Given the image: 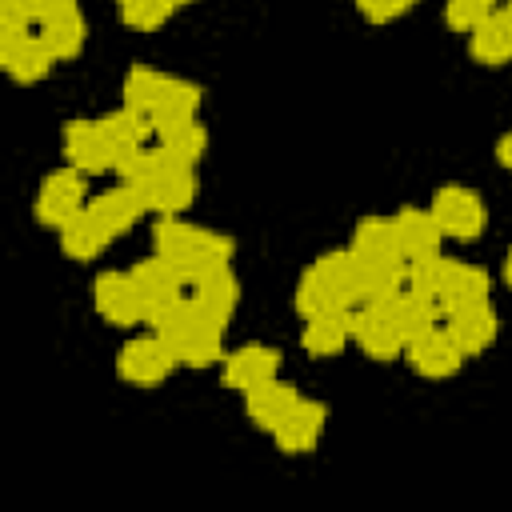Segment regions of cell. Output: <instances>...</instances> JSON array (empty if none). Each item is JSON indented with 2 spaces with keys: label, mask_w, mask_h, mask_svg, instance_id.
Instances as JSON below:
<instances>
[{
  "label": "cell",
  "mask_w": 512,
  "mask_h": 512,
  "mask_svg": "<svg viewBox=\"0 0 512 512\" xmlns=\"http://www.w3.org/2000/svg\"><path fill=\"white\" fill-rule=\"evenodd\" d=\"M152 248H156V256H164L172 268H180L184 280H196L200 272H208V268H216V264H228V256H232V240H228V236L192 228V224H184L180 216H160V220L152 224Z\"/></svg>",
  "instance_id": "cell-1"
},
{
  "label": "cell",
  "mask_w": 512,
  "mask_h": 512,
  "mask_svg": "<svg viewBox=\"0 0 512 512\" xmlns=\"http://www.w3.org/2000/svg\"><path fill=\"white\" fill-rule=\"evenodd\" d=\"M132 188L144 196L148 212H156V216H180V212L196 200L200 180H196V168H192V164H180L176 156H168V164H164L152 180L132 184Z\"/></svg>",
  "instance_id": "cell-2"
},
{
  "label": "cell",
  "mask_w": 512,
  "mask_h": 512,
  "mask_svg": "<svg viewBox=\"0 0 512 512\" xmlns=\"http://www.w3.org/2000/svg\"><path fill=\"white\" fill-rule=\"evenodd\" d=\"M440 224L444 236L452 240H476L484 228H488V208L484 200L472 192V188H460V184H448L432 196V208H428Z\"/></svg>",
  "instance_id": "cell-3"
},
{
  "label": "cell",
  "mask_w": 512,
  "mask_h": 512,
  "mask_svg": "<svg viewBox=\"0 0 512 512\" xmlns=\"http://www.w3.org/2000/svg\"><path fill=\"white\" fill-rule=\"evenodd\" d=\"M176 352L168 340L160 336H140V340H128L116 356V372L124 384H140V388H152L160 380H168V372L176 368Z\"/></svg>",
  "instance_id": "cell-4"
},
{
  "label": "cell",
  "mask_w": 512,
  "mask_h": 512,
  "mask_svg": "<svg viewBox=\"0 0 512 512\" xmlns=\"http://www.w3.org/2000/svg\"><path fill=\"white\" fill-rule=\"evenodd\" d=\"M92 304L116 328H136V324L148 320V308H144L128 272H100L96 284H92Z\"/></svg>",
  "instance_id": "cell-5"
},
{
  "label": "cell",
  "mask_w": 512,
  "mask_h": 512,
  "mask_svg": "<svg viewBox=\"0 0 512 512\" xmlns=\"http://www.w3.org/2000/svg\"><path fill=\"white\" fill-rule=\"evenodd\" d=\"M84 172L80 168H60V172H52L44 184H40V196H36V216H40V224H48V228H64L72 216H80L84 212Z\"/></svg>",
  "instance_id": "cell-6"
},
{
  "label": "cell",
  "mask_w": 512,
  "mask_h": 512,
  "mask_svg": "<svg viewBox=\"0 0 512 512\" xmlns=\"http://www.w3.org/2000/svg\"><path fill=\"white\" fill-rule=\"evenodd\" d=\"M404 352H408L412 372H420V376H428V380H448V376H456L460 364H464V352H460V344L448 336V328H428V332L412 336V340L404 344Z\"/></svg>",
  "instance_id": "cell-7"
},
{
  "label": "cell",
  "mask_w": 512,
  "mask_h": 512,
  "mask_svg": "<svg viewBox=\"0 0 512 512\" xmlns=\"http://www.w3.org/2000/svg\"><path fill=\"white\" fill-rule=\"evenodd\" d=\"M352 340L368 360H396L408 344L404 332L392 324V316L376 304H364L360 312H352Z\"/></svg>",
  "instance_id": "cell-8"
},
{
  "label": "cell",
  "mask_w": 512,
  "mask_h": 512,
  "mask_svg": "<svg viewBox=\"0 0 512 512\" xmlns=\"http://www.w3.org/2000/svg\"><path fill=\"white\" fill-rule=\"evenodd\" d=\"M64 160L72 168H80L84 176L112 168V148L104 140L100 120H68L64 124Z\"/></svg>",
  "instance_id": "cell-9"
},
{
  "label": "cell",
  "mask_w": 512,
  "mask_h": 512,
  "mask_svg": "<svg viewBox=\"0 0 512 512\" xmlns=\"http://www.w3.org/2000/svg\"><path fill=\"white\" fill-rule=\"evenodd\" d=\"M392 224H396V248H400V256H404L408 264L440 256L444 232H440V224H436L432 212H424V208H404V212L392 216Z\"/></svg>",
  "instance_id": "cell-10"
},
{
  "label": "cell",
  "mask_w": 512,
  "mask_h": 512,
  "mask_svg": "<svg viewBox=\"0 0 512 512\" xmlns=\"http://www.w3.org/2000/svg\"><path fill=\"white\" fill-rule=\"evenodd\" d=\"M496 332H500V320L492 312V304H468V308H456L448 312V336L460 344L464 356H480L496 344Z\"/></svg>",
  "instance_id": "cell-11"
},
{
  "label": "cell",
  "mask_w": 512,
  "mask_h": 512,
  "mask_svg": "<svg viewBox=\"0 0 512 512\" xmlns=\"http://www.w3.org/2000/svg\"><path fill=\"white\" fill-rule=\"evenodd\" d=\"M488 288H492V284H488V272H484V268L444 260L436 304H440V312H456V308H468V304H484V300H488Z\"/></svg>",
  "instance_id": "cell-12"
},
{
  "label": "cell",
  "mask_w": 512,
  "mask_h": 512,
  "mask_svg": "<svg viewBox=\"0 0 512 512\" xmlns=\"http://www.w3.org/2000/svg\"><path fill=\"white\" fill-rule=\"evenodd\" d=\"M0 64L4 72L16 80V84H32V80H44L48 68H52V52L48 44L40 40V32H24V36H12V40H0Z\"/></svg>",
  "instance_id": "cell-13"
},
{
  "label": "cell",
  "mask_w": 512,
  "mask_h": 512,
  "mask_svg": "<svg viewBox=\"0 0 512 512\" xmlns=\"http://www.w3.org/2000/svg\"><path fill=\"white\" fill-rule=\"evenodd\" d=\"M320 432H324V404H316V400H296L292 412L276 424L272 436H276V448H280V452L300 456V452H312V448H316Z\"/></svg>",
  "instance_id": "cell-14"
},
{
  "label": "cell",
  "mask_w": 512,
  "mask_h": 512,
  "mask_svg": "<svg viewBox=\"0 0 512 512\" xmlns=\"http://www.w3.org/2000/svg\"><path fill=\"white\" fill-rule=\"evenodd\" d=\"M276 372H280V352L268 344H248L224 360V384L236 392H248L264 380H276Z\"/></svg>",
  "instance_id": "cell-15"
},
{
  "label": "cell",
  "mask_w": 512,
  "mask_h": 512,
  "mask_svg": "<svg viewBox=\"0 0 512 512\" xmlns=\"http://www.w3.org/2000/svg\"><path fill=\"white\" fill-rule=\"evenodd\" d=\"M132 284H136V292H140V300H144V308H148V316L156 312V308H164V304H172V300H180V268H172L164 256H152V260H140L132 272Z\"/></svg>",
  "instance_id": "cell-16"
},
{
  "label": "cell",
  "mask_w": 512,
  "mask_h": 512,
  "mask_svg": "<svg viewBox=\"0 0 512 512\" xmlns=\"http://www.w3.org/2000/svg\"><path fill=\"white\" fill-rule=\"evenodd\" d=\"M100 128H104V140H108V148H112V168H120L124 160H132V156L144 148V136L156 132L152 120H148L144 112H136V108L108 112V116L100 120Z\"/></svg>",
  "instance_id": "cell-17"
},
{
  "label": "cell",
  "mask_w": 512,
  "mask_h": 512,
  "mask_svg": "<svg viewBox=\"0 0 512 512\" xmlns=\"http://www.w3.org/2000/svg\"><path fill=\"white\" fill-rule=\"evenodd\" d=\"M88 212H92L112 236H120V232H128V228L148 212V204H144V196H140L132 184H120V188L100 192V196L88 204Z\"/></svg>",
  "instance_id": "cell-18"
},
{
  "label": "cell",
  "mask_w": 512,
  "mask_h": 512,
  "mask_svg": "<svg viewBox=\"0 0 512 512\" xmlns=\"http://www.w3.org/2000/svg\"><path fill=\"white\" fill-rule=\"evenodd\" d=\"M300 400V392L292 384H276V380H264L256 388L244 392V408H248V420L264 432H276V424L292 412V404Z\"/></svg>",
  "instance_id": "cell-19"
},
{
  "label": "cell",
  "mask_w": 512,
  "mask_h": 512,
  "mask_svg": "<svg viewBox=\"0 0 512 512\" xmlns=\"http://www.w3.org/2000/svg\"><path fill=\"white\" fill-rule=\"evenodd\" d=\"M468 52L476 64H488V68H500L512 60V20L504 16V8L468 32Z\"/></svg>",
  "instance_id": "cell-20"
},
{
  "label": "cell",
  "mask_w": 512,
  "mask_h": 512,
  "mask_svg": "<svg viewBox=\"0 0 512 512\" xmlns=\"http://www.w3.org/2000/svg\"><path fill=\"white\" fill-rule=\"evenodd\" d=\"M220 356H224V320H216V316H208V312L200 308V320H196L192 332L176 344V360L188 364V368H208V364H216Z\"/></svg>",
  "instance_id": "cell-21"
},
{
  "label": "cell",
  "mask_w": 512,
  "mask_h": 512,
  "mask_svg": "<svg viewBox=\"0 0 512 512\" xmlns=\"http://www.w3.org/2000/svg\"><path fill=\"white\" fill-rule=\"evenodd\" d=\"M196 304H200L208 316H216V320L228 324V316H232L236 304H240V280L232 276L228 264H216V268H208V272L196 276Z\"/></svg>",
  "instance_id": "cell-22"
},
{
  "label": "cell",
  "mask_w": 512,
  "mask_h": 512,
  "mask_svg": "<svg viewBox=\"0 0 512 512\" xmlns=\"http://www.w3.org/2000/svg\"><path fill=\"white\" fill-rule=\"evenodd\" d=\"M196 112H200V88L188 84V80L168 76V80H164V92H160V100H156V108L148 112V120H152L156 132H164V128H172V124L196 120Z\"/></svg>",
  "instance_id": "cell-23"
},
{
  "label": "cell",
  "mask_w": 512,
  "mask_h": 512,
  "mask_svg": "<svg viewBox=\"0 0 512 512\" xmlns=\"http://www.w3.org/2000/svg\"><path fill=\"white\" fill-rule=\"evenodd\" d=\"M348 336H352V312H320V316H308L300 344L308 356H336L344 352Z\"/></svg>",
  "instance_id": "cell-24"
},
{
  "label": "cell",
  "mask_w": 512,
  "mask_h": 512,
  "mask_svg": "<svg viewBox=\"0 0 512 512\" xmlns=\"http://www.w3.org/2000/svg\"><path fill=\"white\" fill-rule=\"evenodd\" d=\"M408 268L404 260H360V304H388L404 292Z\"/></svg>",
  "instance_id": "cell-25"
},
{
  "label": "cell",
  "mask_w": 512,
  "mask_h": 512,
  "mask_svg": "<svg viewBox=\"0 0 512 512\" xmlns=\"http://www.w3.org/2000/svg\"><path fill=\"white\" fill-rule=\"evenodd\" d=\"M112 244V232L84 208L80 216H72L64 228H60V248H64V256H72V260H96L104 248Z\"/></svg>",
  "instance_id": "cell-26"
},
{
  "label": "cell",
  "mask_w": 512,
  "mask_h": 512,
  "mask_svg": "<svg viewBox=\"0 0 512 512\" xmlns=\"http://www.w3.org/2000/svg\"><path fill=\"white\" fill-rule=\"evenodd\" d=\"M376 308H384V312L392 316V324L404 332V340H412V336L436 328V316H440V304H436V300H424V296H416V292H408V288H404L400 296H392L388 304H376Z\"/></svg>",
  "instance_id": "cell-27"
},
{
  "label": "cell",
  "mask_w": 512,
  "mask_h": 512,
  "mask_svg": "<svg viewBox=\"0 0 512 512\" xmlns=\"http://www.w3.org/2000/svg\"><path fill=\"white\" fill-rule=\"evenodd\" d=\"M40 40L48 44L52 60H72L84 52V40H88V28H84V16L72 8V12H60L52 20H40Z\"/></svg>",
  "instance_id": "cell-28"
},
{
  "label": "cell",
  "mask_w": 512,
  "mask_h": 512,
  "mask_svg": "<svg viewBox=\"0 0 512 512\" xmlns=\"http://www.w3.org/2000/svg\"><path fill=\"white\" fill-rule=\"evenodd\" d=\"M352 252L360 260H396L400 248H396V224H392V216H364L356 224V232H352Z\"/></svg>",
  "instance_id": "cell-29"
},
{
  "label": "cell",
  "mask_w": 512,
  "mask_h": 512,
  "mask_svg": "<svg viewBox=\"0 0 512 512\" xmlns=\"http://www.w3.org/2000/svg\"><path fill=\"white\" fill-rule=\"evenodd\" d=\"M320 272V280L344 300V308H352L360 300V256L348 248V252H328L312 264Z\"/></svg>",
  "instance_id": "cell-30"
},
{
  "label": "cell",
  "mask_w": 512,
  "mask_h": 512,
  "mask_svg": "<svg viewBox=\"0 0 512 512\" xmlns=\"http://www.w3.org/2000/svg\"><path fill=\"white\" fill-rule=\"evenodd\" d=\"M160 148H164L168 156H176L180 164H192V168H196V160H200L204 148H208V132H204L200 120H184V124H172V128L160 132Z\"/></svg>",
  "instance_id": "cell-31"
},
{
  "label": "cell",
  "mask_w": 512,
  "mask_h": 512,
  "mask_svg": "<svg viewBox=\"0 0 512 512\" xmlns=\"http://www.w3.org/2000/svg\"><path fill=\"white\" fill-rule=\"evenodd\" d=\"M296 308H300L304 320H308V316H320V312H348L344 300L320 280L316 268H308V272L300 276V284H296Z\"/></svg>",
  "instance_id": "cell-32"
},
{
  "label": "cell",
  "mask_w": 512,
  "mask_h": 512,
  "mask_svg": "<svg viewBox=\"0 0 512 512\" xmlns=\"http://www.w3.org/2000/svg\"><path fill=\"white\" fill-rule=\"evenodd\" d=\"M164 80L168 76H160V72H152V68H132L128 76H124V108H136V112H152L156 108V100H160V92H164Z\"/></svg>",
  "instance_id": "cell-33"
},
{
  "label": "cell",
  "mask_w": 512,
  "mask_h": 512,
  "mask_svg": "<svg viewBox=\"0 0 512 512\" xmlns=\"http://www.w3.org/2000/svg\"><path fill=\"white\" fill-rule=\"evenodd\" d=\"M172 0H120V20L136 32H152L172 16Z\"/></svg>",
  "instance_id": "cell-34"
},
{
  "label": "cell",
  "mask_w": 512,
  "mask_h": 512,
  "mask_svg": "<svg viewBox=\"0 0 512 512\" xmlns=\"http://www.w3.org/2000/svg\"><path fill=\"white\" fill-rule=\"evenodd\" d=\"M496 12V0H448V8H444V20H448V28H456V32H472L480 20H488Z\"/></svg>",
  "instance_id": "cell-35"
},
{
  "label": "cell",
  "mask_w": 512,
  "mask_h": 512,
  "mask_svg": "<svg viewBox=\"0 0 512 512\" xmlns=\"http://www.w3.org/2000/svg\"><path fill=\"white\" fill-rule=\"evenodd\" d=\"M440 272H444V260H440V256H432V260H416V264H408V280H404V288L416 292V296H424V300H436V292H440Z\"/></svg>",
  "instance_id": "cell-36"
},
{
  "label": "cell",
  "mask_w": 512,
  "mask_h": 512,
  "mask_svg": "<svg viewBox=\"0 0 512 512\" xmlns=\"http://www.w3.org/2000/svg\"><path fill=\"white\" fill-rule=\"evenodd\" d=\"M412 8V0H356V12L372 24H388L396 16H404Z\"/></svg>",
  "instance_id": "cell-37"
},
{
  "label": "cell",
  "mask_w": 512,
  "mask_h": 512,
  "mask_svg": "<svg viewBox=\"0 0 512 512\" xmlns=\"http://www.w3.org/2000/svg\"><path fill=\"white\" fill-rule=\"evenodd\" d=\"M28 8H32V16L36 20H52V16H60V12H72L76 8V0H24Z\"/></svg>",
  "instance_id": "cell-38"
},
{
  "label": "cell",
  "mask_w": 512,
  "mask_h": 512,
  "mask_svg": "<svg viewBox=\"0 0 512 512\" xmlns=\"http://www.w3.org/2000/svg\"><path fill=\"white\" fill-rule=\"evenodd\" d=\"M496 160H500V164L512 172V136H504V140L496 144Z\"/></svg>",
  "instance_id": "cell-39"
},
{
  "label": "cell",
  "mask_w": 512,
  "mask_h": 512,
  "mask_svg": "<svg viewBox=\"0 0 512 512\" xmlns=\"http://www.w3.org/2000/svg\"><path fill=\"white\" fill-rule=\"evenodd\" d=\"M504 280H508V288H512V252H508V260H504Z\"/></svg>",
  "instance_id": "cell-40"
},
{
  "label": "cell",
  "mask_w": 512,
  "mask_h": 512,
  "mask_svg": "<svg viewBox=\"0 0 512 512\" xmlns=\"http://www.w3.org/2000/svg\"><path fill=\"white\" fill-rule=\"evenodd\" d=\"M172 4H176V8H180V4H192V0H172Z\"/></svg>",
  "instance_id": "cell-41"
},
{
  "label": "cell",
  "mask_w": 512,
  "mask_h": 512,
  "mask_svg": "<svg viewBox=\"0 0 512 512\" xmlns=\"http://www.w3.org/2000/svg\"><path fill=\"white\" fill-rule=\"evenodd\" d=\"M504 16H508V20H512V4H508V8H504Z\"/></svg>",
  "instance_id": "cell-42"
}]
</instances>
